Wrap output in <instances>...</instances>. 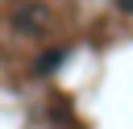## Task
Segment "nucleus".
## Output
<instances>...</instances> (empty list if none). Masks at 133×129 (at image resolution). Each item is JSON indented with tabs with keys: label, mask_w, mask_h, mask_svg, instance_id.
Listing matches in <instances>:
<instances>
[{
	"label": "nucleus",
	"mask_w": 133,
	"mask_h": 129,
	"mask_svg": "<svg viewBox=\"0 0 133 129\" xmlns=\"http://www.w3.org/2000/svg\"><path fill=\"white\" fill-rule=\"evenodd\" d=\"M50 21H54V12H50L46 4H29V8H17V12H12V29H17L21 37H42V33L50 29Z\"/></svg>",
	"instance_id": "f257e3e1"
},
{
	"label": "nucleus",
	"mask_w": 133,
	"mask_h": 129,
	"mask_svg": "<svg viewBox=\"0 0 133 129\" xmlns=\"http://www.w3.org/2000/svg\"><path fill=\"white\" fill-rule=\"evenodd\" d=\"M62 58H66V46H50V50L37 58V75H50V71H58V67H62Z\"/></svg>",
	"instance_id": "f03ea898"
},
{
	"label": "nucleus",
	"mask_w": 133,
	"mask_h": 129,
	"mask_svg": "<svg viewBox=\"0 0 133 129\" xmlns=\"http://www.w3.org/2000/svg\"><path fill=\"white\" fill-rule=\"evenodd\" d=\"M116 4H121V8H125V12H133V0H116Z\"/></svg>",
	"instance_id": "7ed1b4c3"
}]
</instances>
